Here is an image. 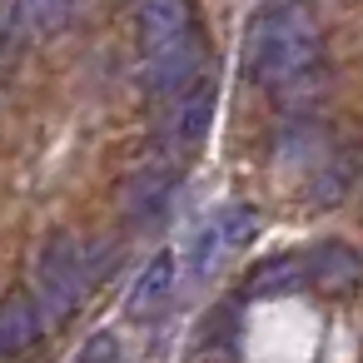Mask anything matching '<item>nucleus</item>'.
I'll use <instances>...</instances> for the list:
<instances>
[{"label": "nucleus", "instance_id": "obj_1", "mask_svg": "<svg viewBox=\"0 0 363 363\" xmlns=\"http://www.w3.org/2000/svg\"><path fill=\"white\" fill-rule=\"evenodd\" d=\"M318 60H323V35H318V26H313L308 11H298V6H269L249 26L244 70H249V80L259 90L289 95L303 80H313Z\"/></svg>", "mask_w": 363, "mask_h": 363}, {"label": "nucleus", "instance_id": "obj_4", "mask_svg": "<svg viewBox=\"0 0 363 363\" xmlns=\"http://www.w3.org/2000/svg\"><path fill=\"white\" fill-rule=\"evenodd\" d=\"M199 60H204V45H199L194 35H184V40L164 45V50H150V55L140 60V85H145V95L169 100V95L189 90L194 75H199Z\"/></svg>", "mask_w": 363, "mask_h": 363}, {"label": "nucleus", "instance_id": "obj_2", "mask_svg": "<svg viewBox=\"0 0 363 363\" xmlns=\"http://www.w3.org/2000/svg\"><path fill=\"white\" fill-rule=\"evenodd\" d=\"M110 264V244L105 239H75V234H50L40 249V303L45 313L60 323L70 318L85 294L95 289V279Z\"/></svg>", "mask_w": 363, "mask_h": 363}, {"label": "nucleus", "instance_id": "obj_12", "mask_svg": "<svg viewBox=\"0 0 363 363\" xmlns=\"http://www.w3.org/2000/svg\"><path fill=\"white\" fill-rule=\"evenodd\" d=\"M174 184H179L174 164H150V169H140L135 184H130V214H135V224H155V219H164Z\"/></svg>", "mask_w": 363, "mask_h": 363}, {"label": "nucleus", "instance_id": "obj_10", "mask_svg": "<svg viewBox=\"0 0 363 363\" xmlns=\"http://www.w3.org/2000/svg\"><path fill=\"white\" fill-rule=\"evenodd\" d=\"M45 303L40 298H26V294H11L6 298V313H0V353L6 358H21L26 348H35L40 343V333H45Z\"/></svg>", "mask_w": 363, "mask_h": 363}, {"label": "nucleus", "instance_id": "obj_8", "mask_svg": "<svg viewBox=\"0 0 363 363\" xmlns=\"http://www.w3.org/2000/svg\"><path fill=\"white\" fill-rule=\"evenodd\" d=\"M85 0H11V21H6V35L11 45L21 40H45L55 30H65L75 16H80Z\"/></svg>", "mask_w": 363, "mask_h": 363}, {"label": "nucleus", "instance_id": "obj_7", "mask_svg": "<svg viewBox=\"0 0 363 363\" xmlns=\"http://www.w3.org/2000/svg\"><path fill=\"white\" fill-rule=\"evenodd\" d=\"M135 30H140V55L164 50L174 40L194 35V6H189V0H140Z\"/></svg>", "mask_w": 363, "mask_h": 363}, {"label": "nucleus", "instance_id": "obj_5", "mask_svg": "<svg viewBox=\"0 0 363 363\" xmlns=\"http://www.w3.org/2000/svg\"><path fill=\"white\" fill-rule=\"evenodd\" d=\"M209 120H214V80H194L189 90H179V100L164 120L169 155H194L209 135Z\"/></svg>", "mask_w": 363, "mask_h": 363}, {"label": "nucleus", "instance_id": "obj_14", "mask_svg": "<svg viewBox=\"0 0 363 363\" xmlns=\"http://www.w3.org/2000/svg\"><path fill=\"white\" fill-rule=\"evenodd\" d=\"M135 6H140V0H135Z\"/></svg>", "mask_w": 363, "mask_h": 363}, {"label": "nucleus", "instance_id": "obj_3", "mask_svg": "<svg viewBox=\"0 0 363 363\" xmlns=\"http://www.w3.org/2000/svg\"><path fill=\"white\" fill-rule=\"evenodd\" d=\"M254 229H259V219H254V209L249 204H229V209H214L199 229H194V244H189V269L204 279V274H214L234 249H244L249 239H254Z\"/></svg>", "mask_w": 363, "mask_h": 363}, {"label": "nucleus", "instance_id": "obj_6", "mask_svg": "<svg viewBox=\"0 0 363 363\" xmlns=\"http://www.w3.org/2000/svg\"><path fill=\"white\" fill-rule=\"evenodd\" d=\"M363 284V254L353 244H318L308 254V289L323 298H348Z\"/></svg>", "mask_w": 363, "mask_h": 363}, {"label": "nucleus", "instance_id": "obj_11", "mask_svg": "<svg viewBox=\"0 0 363 363\" xmlns=\"http://www.w3.org/2000/svg\"><path fill=\"white\" fill-rule=\"evenodd\" d=\"M169 294H174V259H169V254H155V259L145 264V274L135 279V289H130V298H125V313H130L135 323H150L155 313H164Z\"/></svg>", "mask_w": 363, "mask_h": 363}, {"label": "nucleus", "instance_id": "obj_9", "mask_svg": "<svg viewBox=\"0 0 363 363\" xmlns=\"http://www.w3.org/2000/svg\"><path fill=\"white\" fill-rule=\"evenodd\" d=\"M298 289H308V254H274V259L254 264L244 279L249 298H289Z\"/></svg>", "mask_w": 363, "mask_h": 363}, {"label": "nucleus", "instance_id": "obj_13", "mask_svg": "<svg viewBox=\"0 0 363 363\" xmlns=\"http://www.w3.org/2000/svg\"><path fill=\"white\" fill-rule=\"evenodd\" d=\"M75 363H120V333H110V328L90 333L85 348L75 353Z\"/></svg>", "mask_w": 363, "mask_h": 363}]
</instances>
